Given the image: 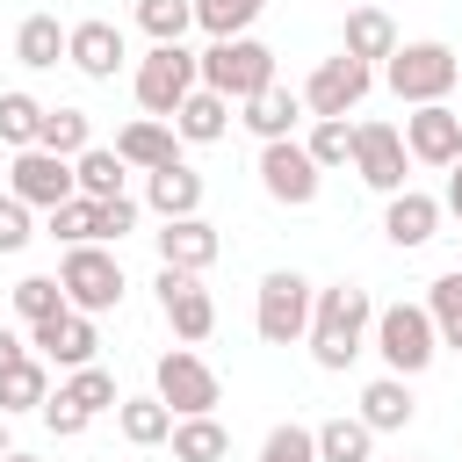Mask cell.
Segmentation results:
<instances>
[{
	"label": "cell",
	"instance_id": "obj_1",
	"mask_svg": "<svg viewBox=\"0 0 462 462\" xmlns=\"http://www.w3.org/2000/svg\"><path fill=\"white\" fill-rule=\"evenodd\" d=\"M368 332H375V303H368V289H354V282H332V289H318V303H310V354H318V368H346L361 346H368Z\"/></svg>",
	"mask_w": 462,
	"mask_h": 462
},
{
	"label": "cell",
	"instance_id": "obj_2",
	"mask_svg": "<svg viewBox=\"0 0 462 462\" xmlns=\"http://www.w3.org/2000/svg\"><path fill=\"white\" fill-rule=\"evenodd\" d=\"M383 79H390V94L411 101V108L448 101L455 79H462V51H448V43H397V51L383 58Z\"/></svg>",
	"mask_w": 462,
	"mask_h": 462
},
{
	"label": "cell",
	"instance_id": "obj_3",
	"mask_svg": "<svg viewBox=\"0 0 462 462\" xmlns=\"http://www.w3.org/2000/svg\"><path fill=\"white\" fill-rule=\"evenodd\" d=\"M202 58V87H217L224 101H253L260 87H274V51L260 36H217Z\"/></svg>",
	"mask_w": 462,
	"mask_h": 462
},
{
	"label": "cell",
	"instance_id": "obj_4",
	"mask_svg": "<svg viewBox=\"0 0 462 462\" xmlns=\"http://www.w3.org/2000/svg\"><path fill=\"white\" fill-rule=\"evenodd\" d=\"M375 354L390 361V375H419V368H433V354H440V325H433V310H426V303H390V310H375Z\"/></svg>",
	"mask_w": 462,
	"mask_h": 462
},
{
	"label": "cell",
	"instance_id": "obj_5",
	"mask_svg": "<svg viewBox=\"0 0 462 462\" xmlns=\"http://www.w3.org/2000/svg\"><path fill=\"white\" fill-rule=\"evenodd\" d=\"M195 87H202V58H195V51L152 43V58H137V108H144V116H166V123H173V108H180Z\"/></svg>",
	"mask_w": 462,
	"mask_h": 462
},
{
	"label": "cell",
	"instance_id": "obj_6",
	"mask_svg": "<svg viewBox=\"0 0 462 462\" xmlns=\"http://www.w3.org/2000/svg\"><path fill=\"white\" fill-rule=\"evenodd\" d=\"M58 282H65V303H72V310H87V318H101V310H116V303H123V260H116V253H101V245H65Z\"/></svg>",
	"mask_w": 462,
	"mask_h": 462
},
{
	"label": "cell",
	"instance_id": "obj_7",
	"mask_svg": "<svg viewBox=\"0 0 462 462\" xmlns=\"http://www.w3.org/2000/svg\"><path fill=\"white\" fill-rule=\"evenodd\" d=\"M310 303H318V289H310L296 267H274V274L260 282V310H253L260 339H267V346H296V339L310 332Z\"/></svg>",
	"mask_w": 462,
	"mask_h": 462
},
{
	"label": "cell",
	"instance_id": "obj_8",
	"mask_svg": "<svg viewBox=\"0 0 462 462\" xmlns=\"http://www.w3.org/2000/svg\"><path fill=\"white\" fill-rule=\"evenodd\" d=\"M318 159H310V144H296V137H274V144H260V188L282 202V209H310L318 202Z\"/></svg>",
	"mask_w": 462,
	"mask_h": 462
},
{
	"label": "cell",
	"instance_id": "obj_9",
	"mask_svg": "<svg viewBox=\"0 0 462 462\" xmlns=\"http://www.w3.org/2000/svg\"><path fill=\"white\" fill-rule=\"evenodd\" d=\"M368 87H375V65H361L354 51H339V58H325V65L303 79V108H310V116H354V108L368 101Z\"/></svg>",
	"mask_w": 462,
	"mask_h": 462
},
{
	"label": "cell",
	"instance_id": "obj_10",
	"mask_svg": "<svg viewBox=\"0 0 462 462\" xmlns=\"http://www.w3.org/2000/svg\"><path fill=\"white\" fill-rule=\"evenodd\" d=\"M152 383H159V397L173 404V419H195V411H217V368L202 361V354H188V346H173V354H159V368H152Z\"/></svg>",
	"mask_w": 462,
	"mask_h": 462
},
{
	"label": "cell",
	"instance_id": "obj_11",
	"mask_svg": "<svg viewBox=\"0 0 462 462\" xmlns=\"http://www.w3.org/2000/svg\"><path fill=\"white\" fill-rule=\"evenodd\" d=\"M7 195H22L29 209H58V202H72V195H79L72 159H58V152H43V144L14 152V166H7Z\"/></svg>",
	"mask_w": 462,
	"mask_h": 462
},
{
	"label": "cell",
	"instance_id": "obj_12",
	"mask_svg": "<svg viewBox=\"0 0 462 462\" xmlns=\"http://www.w3.org/2000/svg\"><path fill=\"white\" fill-rule=\"evenodd\" d=\"M159 310H166V325H173V339H209L217 332V303H209V289H202V274H188V267H159Z\"/></svg>",
	"mask_w": 462,
	"mask_h": 462
},
{
	"label": "cell",
	"instance_id": "obj_13",
	"mask_svg": "<svg viewBox=\"0 0 462 462\" xmlns=\"http://www.w3.org/2000/svg\"><path fill=\"white\" fill-rule=\"evenodd\" d=\"M404 130H390V123H354V173L375 188V195H397L404 188Z\"/></svg>",
	"mask_w": 462,
	"mask_h": 462
},
{
	"label": "cell",
	"instance_id": "obj_14",
	"mask_svg": "<svg viewBox=\"0 0 462 462\" xmlns=\"http://www.w3.org/2000/svg\"><path fill=\"white\" fill-rule=\"evenodd\" d=\"M404 152H411L419 166H455V159H462V108H448V101L411 108V116H404Z\"/></svg>",
	"mask_w": 462,
	"mask_h": 462
},
{
	"label": "cell",
	"instance_id": "obj_15",
	"mask_svg": "<svg viewBox=\"0 0 462 462\" xmlns=\"http://www.w3.org/2000/svg\"><path fill=\"white\" fill-rule=\"evenodd\" d=\"M29 346H36L43 361H58V368H87L101 339H94V318H87V310H58V318L29 325Z\"/></svg>",
	"mask_w": 462,
	"mask_h": 462
},
{
	"label": "cell",
	"instance_id": "obj_16",
	"mask_svg": "<svg viewBox=\"0 0 462 462\" xmlns=\"http://www.w3.org/2000/svg\"><path fill=\"white\" fill-rule=\"evenodd\" d=\"M217 253H224L217 224H202V217H166V231H159V267L202 274V267H217Z\"/></svg>",
	"mask_w": 462,
	"mask_h": 462
},
{
	"label": "cell",
	"instance_id": "obj_17",
	"mask_svg": "<svg viewBox=\"0 0 462 462\" xmlns=\"http://www.w3.org/2000/svg\"><path fill=\"white\" fill-rule=\"evenodd\" d=\"M433 231H440V195L397 188V195H390V209H383V238H390V245H404V253H419Z\"/></svg>",
	"mask_w": 462,
	"mask_h": 462
},
{
	"label": "cell",
	"instance_id": "obj_18",
	"mask_svg": "<svg viewBox=\"0 0 462 462\" xmlns=\"http://www.w3.org/2000/svg\"><path fill=\"white\" fill-rule=\"evenodd\" d=\"M144 202H152L159 217H195V209H202V173H195L188 159H166V166L144 173Z\"/></svg>",
	"mask_w": 462,
	"mask_h": 462
},
{
	"label": "cell",
	"instance_id": "obj_19",
	"mask_svg": "<svg viewBox=\"0 0 462 462\" xmlns=\"http://www.w3.org/2000/svg\"><path fill=\"white\" fill-rule=\"evenodd\" d=\"M65 58H72L87 79H116V65H123V29H116V22H72Z\"/></svg>",
	"mask_w": 462,
	"mask_h": 462
},
{
	"label": "cell",
	"instance_id": "obj_20",
	"mask_svg": "<svg viewBox=\"0 0 462 462\" xmlns=\"http://www.w3.org/2000/svg\"><path fill=\"white\" fill-rule=\"evenodd\" d=\"M238 108H245L238 123H245V130H253L260 144H274V137H296V116H303V94H289V87L274 79V87H260V94H253V101H238Z\"/></svg>",
	"mask_w": 462,
	"mask_h": 462
},
{
	"label": "cell",
	"instance_id": "obj_21",
	"mask_svg": "<svg viewBox=\"0 0 462 462\" xmlns=\"http://www.w3.org/2000/svg\"><path fill=\"white\" fill-rule=\"evenodd\" d=\"M173 144H180V130H173L166 116H137V123H123V130H116L123 166H144V173H152V166H166V159H180Z\"/></svg>",
	"mask_w": 462,
	"mask_h": 462
},
{
	"label": "cell",
	"instance_id": "obj_22",
	"mask_svg": "<svg viewBox=\"0 0 462 462\" xmlns=\"http://www.w3.org/2000/svg\"><path fill=\"white\" fill-rule=\"evenodd\" d=\"M173 130H180L188 144H217V137L231 130V101H224L217 87H195V94L173 108Z\"/></svg>",
	"mask_w": 462,
	"mask_h": 462
},
{
	"label": "cell",
	"instance_id": "obj_23",
	"mask_svg": "<svg viewBox=\"0 0 462 462\" xmlns=\"http://www.w3.org/2000/svg\"><path fill=\"white\" fill-rule=\"evenodd\" d=\"M116 426H123V440L130 448H159V440H173V404L152 390V397H123L116 404Z\"/></svg>",
	"mask_w": 462,
	"mask_h": 462
},
{
	"label": "cell",
	"instance_id": "obj_24",
	"mask_svg": "<svg viewBox=\"0 0 462 462\" xmlns=\"http://www.w3.org/2000/svg\"><path fill=\"white\" fill-rule=\"evenodd\" d=\"M361 419H368L375 433H404V426H411V390H404V375H375V383L361 390Z\"/></svg>",
	"mask_w": 462,
	"mask_h": 462
},
{
	"label": "cell",
	"instance_id": "obj_25",
	"mask_svg": "<svg viewBox=\"0 0 462 462\" xmlns=\"http://www.w3.org/2000/svg\"><path fill=\"white\" fill-rule=\"evenodd\" d=\"M224 455H231V433L217 426V411L173 419V462H224Z\"/></svg>",
	"mask_w": 462,
	"mask_h": 462
},
{
	"label": "cell",
	"instance_id": "obj_26",
	"mask_svg": "<svg viewBox=\"0 0 462 462\" xmlns=\"http://www.w3.org/2000/svg\"><path fill=\"white\" fill-rule=\"evenodd\" d=\"M65 43H72V29H58V14H29V22L14 29V58H22L29 72L58 65V58H65Z\"/></svg>",
	"mask_w": 462,
	"mask_h": 462
},
{
	"label": "cell",
	"instance_id": "obj_27",
	"mask_svg": "<svg viewBox=\"0 0 462 462\" xmlns=\"http://www.w3.org/2000/svg\"><path fill=\"white\" fill-rule=\"evenodd\" d=\"M375 426L354 411V419H325L318 426V462H375Z\"/></svg>",
	"mask_w": 462,
	"mask_h": 462
},
{
	"label": "cell",
	"instance_id": "obj_28",
	"mask_svg": "<svg viewBox=\"0 0 462 462\" xmlns=\"http://www.w3.org/2000/svg\"><path fill=\"white\" fill-rule=\"evenodd\" d=\"M346 51H354L361 65L390 58V51H397V22H390L383 7H354V14H346Z\"/></svg>",
	"mask_w": 462,
	"mask_h": 462
},
{
	"label": "cell",
	"instance_id": "obj_29",
	"mask_svg": "<svg viewBox=\"0 0 462 462\" xmlns=\"http://www.w3.org/2000/svg\"><path fill=\"white\" fill-rule=\"evenodd\" d=\"M72 180H79V195H94V202L123 195V152H116V144H87V152L72 159Z\"/></svg>",
	"mask_w": 462,
	"mask_h": 462
},
{
	"label": "cell",
	"instance_id": "obj_30",
	"mask_svg": "<svg viewBox=\"0 0 462 462\" xmlns=\"http://www.w3.org/2000/svg\"><path fill=\"white\" fill-rule=\"evenodd\" d=\"M43 397H51V375H43L36 354L14 361V368H0V411H7V419H14V411H43Z\"/></svg>",
	"mask_w": 462,
	"mask_h": 462
},
{
	"label": "cell",
	"instance_id": "obj_31",
	"mask_svg": "<svg viewBox=\"0 0 462 462\" xmlns=\"http://www.w3.org/2000/svg\"><path fill=\"white\" fill-rule=\"evenodd\" d=\"M36 144H43V152H58V159H79V152L94 144V123H87V108H43V130H36Z\"/></svg>",
	"mask_w": 462,
	"mask_h": 462
},
{
	"label": "cell",
	"instance_id": "obj_32",
	"mask_svg": "<svg viewBox=\"0 0 462 462\" xmlns=\"http://www.w3.org/2000/svg\"><path fill=\"white\" fill-rule=\"evenodd\" d=\"M51 217V238H65V245H101V202L94 195H72V202H58V209H43Z\"/></svg>",
	"mask_w": 462,
	"mask_h": 462
},
{
	"label": "cell",
	"instance_id": "obj_33",
	"mask_svg": "<svg viewBox=\"0 0 462 462\" xmlns=\"http://www.w3.org/2000/svg\"><path fill=\"white\" fill-rule=\"evenodd\" d=\"M14 310H22V325H43V318H58L72 303H65V282L58 274H22L14 282Z\"/></svg>",
	"mask_w": 462,
	"mask_h": 462
},
{
	"label": "cell",
	"instance_id": "obj_34",
	"mask_svg": "<svg viewBox=\"0 0 462 462\" xmlns=\"http://www.w3.org/2000/svg\"><path fill=\"white\" fill-rule=\"evenodd\" d=\"M137 29L152 43H180L195 29V0H137Z\"/></svg>",
	"mask_w": 462,
	"mask_h": 462
},
{
	"label": "cell",
	"instance_id": "obj_35",
	"mask_svg": "<svg viewBox=\"0 0 462 462\" xmlns=\"http://www.w3.org/2000/svg\"><path fill=\"white\" fill-rule=\"evenodd\" d=\"M260 7L267 0H195V29H209V43L217 36H245L260 22Z\"/></svg>",
	"mask_w": 462,
	"mask_h": 462
},
{
	"label": "cell",
	"instance_id": "obj_36",
	"mask_svg": "<svg viewBox=\"0 0 462 462\" xmlns=\"http://www.w3.org/2000/svg\"><path fill=\"white\" fill-rule=\"evenodd\" d=\"M36 130H43V101H36V94H0V144L29 152Z\"/></svg>",
	"mask_w": 462,
	"mask_h": 462
},
{
	"label": "cell",
	"instance_id": "obj_37",
	"mask_svg": "<svg viewBox=\"0 0 462 462\" xmlns=\"http://www.w3.org/2000/svg\"><path fill=\"white\" fill-rule=\"evenodd\" d=\"M426 310L440 325V346H462V267H448L433 289H426Z\"/></svg>",
	"mask_w": 462,
	"mask_h": 462
},
{
	"label": "cell",
	"instance_id": "obj_38",
	"mask_svg": "<svg viewBox=\"0 0 462 462\" xmlns=\"http://www.w3.org/2000/svg\"><path fill=\"white\" fill-rule=\"evenodd\" d=\"M303 144H310L318 166H354V123H346V116H318Z\"/></svg>",
	"mask_w": 462,
	"mask_h": 462
},
{
	"label": "cell",
	"instance_id": "obj_39",
	"mask_svg": "<svg viewBox=\"0 0 462 462\" xmlns=\"http://www.w3.org/2000/svg\"><path fill=\"white\" fill-rule=\"evenodd\" d=\"M65 397H72V404H79L87 419H94V411H116V404H123V397H116V375H108V368H94V361H87V368H72Z\"/></svg>",
	"mask_w": 462,
	"mask_h": 462
},
{
	"label": "cell",
	"instance_id": "obj_40",
	"mask_svg": "<svg viewBox=\"0 0 462 462\" xmlns=\"http://www.w3.org/2000/svg\"><path fill=\"white\" fill-rule=\"evenodd\" d=\"M260 462H318V433L310 426H274L260 440Z\"/></svg>",
	"mask_w": 462,
	"mask_h": 462
},
{
	"label": "cell",
	"instance_id": "obj_41",
	"mask_svg": "<svg viewBox=\"0 0 462 462\" xmlns=\"http://www.w3.org/2000/svg\"><path fill=\"white\" fill-rule=\"evenodd\" d=\"M36 238V224H29V202L22 195H0V253H22Z\"/></svg>",
	"mask_w": 462,
	"mask_h": 462
},
{
	"label": "cell",
	"instance_id": "obj_42",
	"mask_svg": "<svg viewBox=\"0 0 462 462\" xmlns=\"http://www.w3.org/2000/svg\"><path fill=\"white\" fill-rule=\"evenodd\" d=\"M43 426H51L58 440H72V433H87V411H79L65 390H51V397H43Z\"/></svg>",
	"mask_w": 462,
	"mask_h": 462
},
{
	"label": "cell",
	"instance_id": "obj_43",
	"mask_svg": "<svg viewBox=\"0 0 462 462\" xmlns=\"http://www.w3.org/2000/svg\"><path fill=\"white\" fill-rule=\"evenodd\" d=\"M123 231H137V202L130 195H108L101 202V238H123Z\"/></svg>",
	"mask_w": 462,
	"mask_h": 462
},
{
	"label": "cell",
	"instance_id": "obj_44",
	"mask_svg": "<svg viewBox=\"0 0 462 462\" xmlns=\"http://www.w3.org/2000/svg\"><path fill=\"white\" fill-rule=\"evenodd\" d=\"M14 361H29V339H22V332H7V325H0V368H14Z\"/></svg>",
	"mask_w": 462,
	"mask_h": 462
},
{
	"label": "cell",
	"instance_id": "obj_45",
	"mask_svg": "<svg viewBox=\"0 0 462 462\" xmlns=\"http://www.w3.org/2000/svg\"><path fill=\"white\" fill-rule=\"evenodd\" d=\"M440 209H455V217H462V159L448 166V195H440Z\"/></svg>",
	"mask_w": 462,
	"mask_h": 462
},
{
	"label": "cell",
	"instance_id": "obj_46",
	"mask_svg": "<svg viewBox=\"0 0 462 462\" xmlns=\"http://www.w3.org/2000/svg\"><path fill=\"white\" fill-rule=\"evenodd\" d=\"M0 462H36V455H22V448H7V455H0Z\"/></svg>",
	"mask_w": 462,
	"mask_h": 462
},
{
	"label": "cell",
	"instance_id": "obj_47",
	"mask_svg": "<svg viewBox=\"0 0 462 462\" xmlns=\"http://www.w3.org/2000/svg\"><path fill=\"white\" fill-rule=\"evenodd\" d=\"M0 455H7V411H0Z\"/></svg>",
	"mask_w": 462,
	"mask_h": 462
}]
</instances>
